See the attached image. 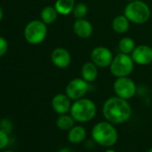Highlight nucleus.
<instances>
[{
  "label": "nucleus",
  "instance_id": "obj_5",
  "mask_svg": "<svg viewBox=\"0 0 152 152\" xmlns=\"http://www.w3.org/2000/svg\"><path fill=\"white\" fill-rule=\"evenodd\" d=\"M109 69L112 75L116 78L129 77L134 69V61L130 54L120 53L114 57Z\"/></svg>",
  "mask_w": 152,
  "mask_h": 152
},
{
  "label": "nucleus",
  "instance_id": "obj_8",
  "mask_svg": "<svg viewBox=\"0 0 152 152\" xmlns=\"http://www.w3.org/2000/svg\"><path fill=\"white\" fill-rule=\"evenodd\" d=\"M90 83L83 78L72 79L65 87V94L73 101H77L84 98L85 94L89 92Z\"/></svg>",
  "mask_w": 152,
  "mask_h": 152
},
{
  "label": "nucleus",
  "instance_id": "obj_24",
  "mask_svg": "<svg viewBox=\"0 0 152 152\" xmlns=\"http://www.w3.org/2000/svg\"><path fill=\"white\" fill-rule=\"evenodd\" d=\"M8 50V43L5 38L0 37V57L4 56Z\"/></svg>",
  "mask_w": 152,
  "mask_h": 152
},
{
  "label": "nucleus",
  "instance_id": "obj_21",
  "mask_svg": "<svg viewBox=\"0 0 152 152\" xmlns=\"http://www.w3.org/2000/svg\"><path fill=\"white\" fill-rule=\"evenodd\" d=\"M88 13V6L86 4L84 3H78L75 4L73 11V14L74 16V18L76 20L78 19H84L85 16Z\"/></svg>",
  "mask_w": 152,
  "mask_h": 152
},
{
  "label": "nucleus",
  "instance_id": "obj_1",
  "mask_svg": "<svg viewBox=\"0 0 152 152\" xmlns=\"http://www.w3.org/2000/svg\"><path fill=\"white\" fill-rule=\"evenodd\" d=\"M132 106L128 101L118 96L108 98L102 107L105 120L115 126L127 122L132 117Z\"/></svg>",
  "mask_w": 152,
  "mask_h": 152
},
{
  "label": "nucleus",
  "instance_id": "obj_23",
  "mask_svg": "<svg viewBox=\"0 0 152 152\" xmlns=\"http://www.w3.org/2000/svg\"><path fill=\"white\" fill-rule=\"evenodd\" d=\"M9 134L0 130V151H3L9 144Z\"/></svg>",
  "mask_w": 152,
  "mask_h": 152
},
{
  "label": "nucleus",
  "instance_id": "obj_3",
  "mask_svg": "<svg viewBox=\"0 0 152 152\" xmlns=\"http://www.w3.org/2000/svg\"><path fill=\"white\" fill-rule=\"evenodd\" d=\"M96 103L88 98L74 101L72 104L70 114L77 123H87L91 121L97 115Z\"/></svg>",
  "mask_w": 152,
  "mask_h": 152
},
{
  "label": "nucleus",
  "instance_id": "obj_18",
  "mask_svg": "<svg viewBox=\"0 0 152 152\" xmlns=\"http://www.w3.org/2000/svg\"><path fill=\"white\" fill-rule=\"evenodd\" d=\"M75 4V0H56L55 8L59 14L68 15L73 12Z\"/></svg>",
  "mask_w": 152,
  "mask_h": 152
},
{
  "label": "nucleus",
  "instance_id": "obj_30",
  "mask_svg": "<svg viewBox=\"0 0 152 152\" xmlns=\"http://www.w3.org/2000/svg\"><path fill=\"white\" fill-rule=\"evenodd\" d=\"M126 1H128V2H132V1H134V0H126Z\"/></svg>",
  "mask_w": 152,
  "mask_h": 152
},
{
  "label": "nucleus",
  "instance_id": "obj_25",
  "mask_svg": "<svg viewBox=\"0 0 152 152\" xmlns=\"http://www.w3.org/2000/svg\"><path fill=\"white\" fill-rule=\"evenodd\" d=\"M57 152H73L72 151V150L70 149V148H68V147H63V148H61L59 151Z\"/></svg>",
  "mask_w": 152,
  "mask_h": 152
},
{
  "label": "nucleus",
  "instance_id": "obj_22",
  "mask_svg": "<svg viewBox=\"0 0 152 152\" xmlns=\"http://www.w3.org/2000/svg\"><path fill=\"white\" fill-rule=\"evenodd\" d=\"M13 123L8 118H2L0 120V130L4 131L9 134L13 131Z\"/></svg>",
  "mask_w": 152,
  "mask_h": 152
},
{
  "label": "nucleus",
  "instance_id": "obj_11",
  "mask_svg": "<svg viewBox=\"0 0 152 152\" xmlns=\"http://www.w3.org/2000/svg\"><path fill=\"white\" fill-rule=\"evenodd\" d=\"M72 104V100L65 94H57L51 101L52 109L57 115L70 113Z\"/></svg>",
  "mask_w": 152,
  "mask_h": 152
},
{
  "label": "nucleus",
  "instance_id": "obj_16",
  "mask_svg": "<svg viewBox=\"0 0 152 152\" xmlns=\"http://www.w3.org/2000/svg\"><path fill=\"white\" fill-rule=\"evenodd\" d=\"M75 123L76 121L73 119V118L71 116L70 113L58 115V118L56 120V127L61 131H66V132H68L72 127H73L75 126Z\"/></svg>",
  "mask_w": 152,
  "mask_h": 152
},
{
  "label": "nucleus",
  "instance_id": "obj_17",
  "mask_svg": "<svg viewBox=\"0 0 152 152\" xmlns=\"http://www.w3.org/2000/svg\"><path fill=\"white\" fill-rule=\"evenodd\" d=\"M112 28L115 32L118 34H124L127 32L130 28V20L125 16V14L117 15L113 20Z\"/></svg>",
  "mask_w": 152,
  "mask_h": 152
},
{
  "label": "nucleus",
  "instance_id": "obj_10",
  "mask_svg": "<svg viewBox=\"0 0 152 152\" xmlns=\"http://www.w3.org/2000/svg\"><path fill=\"white\" fill-rule=\"evenodd\" d=\"M131 57L134 63L138 65L151 64L152 62V47L146 45H138L131 53Z\"/></svg>",
  "mask_w": 152,
  "mask_h": 152
},
{
  "label": "nucleus",
  "instance_id": "obj_28",
  "mask_svg": "<svg viewBox=\"0 0 152 152\" xmlns=\"http://www.w3.org/2000/svg\"><path fill=\"white\" fill-rule=\"evenodd\" d=\"M2 152H13V151H2Z\"/></svg>",
  "mask_w": 152,
  "mask_h": 152
},
{
  "label": "nucleus",
  "instance_id": "obj_12",
  "mask_svg": "<svg viewBox=\"0 0 152 152\" xmlns=\"http://www.w3.org/2000/svg\"><path fill=\"white\" fill-rule=\"evenodd\" d=\"M51 61L56 67L59 69H65L71 64L72 57L65 48L57 47L51 53Z\"/></svg>",
  "mask_w": 152,
  "mask_h": 152
},
{
  "label": "nucleus",
  "instance_id": "obj_13",
  "mask_svg": "<svg viewBox=\"0 0 152 152\" xmlns=\"http://www.w3.org/2000/svg\"><path fill=\"white\" fill-rule=\"evenodd\" d=\"M73 30L80 38H89L93 33V27L88 20L78 19L73 25Z\"/></svg>",
  "mask_w": 152,
  "mask_h": 152
},
{
  "label": "nucleus",
  "instance_id": "obj_27",
  "mask_svg": "<svg viewBox=\"0 0 152 152\" xmlns=\"http://www.w3.org/2000/svg\"><path fill=\"white\" fill-rule=\"evenodd\" d=\"M105 152H117L116 150H114V149H112V148H108L107 150H106V151Z\"/></svg>",
  "mask_w": 152,
  "mask_h": 152
},
{
  "label": "nucleus",
  "instance_id": "obj_6",
  "mask_svg": "<svg viewBox=\"0 0 152 152\" xmlns=\"http://www.w3.org/2000/svg\"><path fill=\"white\" fill-rule=\"evenodd\" d=\"M47 34V24L39 20L30 21L24 28L25 40L30 45H39L42 43L45 40Z\"/></svg>",
  "mask_w": 152,
  "mask_h": 152
},
{
  "label": "nucleus",
  "instance_id": "obj_19",
  "mask_svg": "<svg viewBox=\"0 0 152 152\" xmlns=\"http://www.w3.org/2000/svg\"><path fill=\"white\" fill-rule=\"evenodd\" d=\"M58 14L59 13L56 10L55 6L47 5L41 10L40 18H41V20L47 25V24H51L55 22L57 19Z\"/></svg>",
  "mask_w": 152,
  "mask_h": 152
},
{
  "label": "nucleus",
  "instance_id": "obj_20",
  "mask_svg": "<svg viewBox=\"0 0 152 152\" xmlns=\"http://www.w3.org/2000/svg\"><path fill=\"white\" fill-rule=\"evenodd\" d=\"M135 42L133 38L125 37L120 39L118 43V49L120 53L125 54H131L135 48Z\"/></svg>",
  "mask_w": 152,
  "mask_h": 152
},
{
  "label": "nucleus",
  "instance_id": "obj_29",
  "mask_svg": "<svg viewBox=\"0 0 152 152\" xmlns=\"http://www.w3.org/2000/svg\"><path fill=\"white\" fill-rule=\"evenodd\" d=\"M148 152H152V147L151 148V149H150V150H149V151Z\"/></svg>",
  "mask_w": 152,
  "mask_h": 152
},
{
  "label": "nucleus",
  "instance_id": "obj_26",
  "mask_svg": "<svg viewBox=\"0 0 152 152\" xmlns=\"http://www.w3.org/2000/svg\"><path fill=\"white\" fill-rule=\"evenodd\" d=\"M3 16H4V12H3V9L0 6V22H1V20L3 19Z\"/></svg>",
  "mask_w": 152,
  "mask_h": 152
},
{
  "label": "nucleus",
  "instance_id": "obj_15",
  "mask_svg": "<svg viewBox=\"0 0 152 152\" xmlns=\"http://www.w3.org/2000/svg\"><path fill=\"white\" fill-rule=\"evenodd\" d=\"M98 66L95 65L92 61H87L85 62L81 69V74H82V78H83L85 81L88 83H92L94 82L99 75V70H98Z\"/></svg>",
  "mask_w": 152,
  "mask_h": 152
},
{
  "label": "nucleus",
  "instance_id": "obj_7",
  "mask_svg": "<svg viewBox=\"0 0 152 152\" xmlns=\"http://www.w3.org/2000/svg\"><path fill=\"white\" fill-rule=\"evenodd\" d=\"M113 89L116 94V96L128 101L136 94L137 86L134 81L129 77H117L115 80Z\"/></svg>",
  "mask_w": 152,
  "mask_h": 152
},
{
  "label": "nucleus",
  "instance_id": "obj_14",
  "mask_svg": "<svg viewBox=\"0 0 152 152\" xmlns=\"http://www.w3.org/2000/svg\"><path fill=\"white\" fill-rule=\"evenodd\" d=\"M87 139V131L84 126L75 125L67 132V140L72 144H79Z\"/></svg>",
  "mask_w": 152,
  "mask_h": 152
},
{
  "label": "nucleus",
  "instance_id": "obj_4",
  "mask_svg": "<svg viewBox=\"0 0 152 152\" xmlns=\"http://www.w3.org/2000/svg\"><path fill=\"white\" fill-rule=\"evenodd\" d=\"M125 16L134 24H143L151 18V9L149 5L141 0L129 2L124 11Z\"/></svg>",
  "mask_w": 152,
  "mask_h": 152
},
{
  "label": "nucleus",
  "instance_id": "obj_2",
  "mask_svg": "<svg viewBox=\"0 0 152 152\" xmlns=\"http://www.w3.org/2000/svg\"><path fill=\"white\" fill-rule=\"evenodd\" d=\"M118 132L116 126L104 120L95 124L91 129V139L97 145L104 148H112L118 141Z\"/></svg>",
  "mask_w": 152,
  "mask_h": 152
},
{
  "label": "nucleus",
  "instance_id": "obj_9",
  "mask_svg": "<svg viewBox=\"0 0 152 152\" xmlns=\"http://www.w3.org/2000/svg\"><path fill=\"white\" fill-rule=\"evenodd\" d=\"M90 59L91 61L99 68H107L110 66L114 59V55L108 47L97 46L91 51Z\"/></svg>",
  "mask_w": 152,
  "mask_h": 152
}]
</instances>
